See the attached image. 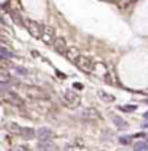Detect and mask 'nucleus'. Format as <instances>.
<instances>
[{
	"instance_id": "f257e3e1",
	"label": "nucleus",
	"mask_w": 148,
	"mask_h": 151,
	"mask_svg": "<svg viewBox=\"0 0 148 151\" xmlns=\"http://www.w3.org/2000/svg\"><path fill=\"white\" fill-rule=\"evenodd\" d=\"M22 89L32 99H39V100H47L48 99V93L44 89L38 87V86H22Z\"/></svg>"
},
{
	"instance_id": "f03ea898",
	"label": "nucleus",
	"mask_w": 148,
	"mask_h": 151,
	"mask_svg": "<svg viewBox=\"0 0 148 151\" xmlns=\"http://www.w3.org/2000/svg\"><path fill=\"white\" fill-rule=\"evenodd\" d=\"M25 28L28 29V32L31 34V37L34 38H41L42 37V28L44 25L38 23L32 19H25Z\"/></svg>"
},
{
	"instance_id": "7ed1b4c3",
	"label": "nucleus",
	"mask_w": 148,
	"mask_h": 151,
	"mask_svg": "<svg viewBox=\"0 0 148 151\" xmlns=\"http://www.w3.org/2000/svg\"><path fill=\"white\" fill-rule=\"evenodd\" d=\"M63 97H64V102H65L68 106H71V108H77V106H80V103H81L80 94H77L75 92H73V90H65Z\"/></svg>"
},
{
	"instance_id": "20e7f679",
	"label": "nucleus",
	"mask_w": 148,
	"mask_h": 151,
	"mask_svg": "<svg viewBox=\"0 0 148 151\" xmlns=\"http://www.w3.org/2000/svg\"><path fill=\"white\" fill-rule=\"evenodd\" d=\"M3 99L6 100V102H9L12 106H18V108H23L25 106V102H23V99L19 96L18 93H15V92H3Z\"/></svg>"
},
{
	"instance_id": "39448f33",
	"label": "nucleus",
	"mask_w": 148,
	"mask_h": 151,
	"mask_svg": "<svg viewBox=\"0 0 148 151\" xmlns=\"http://www.w3.org/2000/svg\"><path fill=\"white\" fill-rule=\"evenodd\" d=\"M75 65H77L81 71H84V73H87V74L93 73V68H94L92 60L87 58V57H84V55H80V58L75 61Z\"/></svg>"
},
{
	"instance_id": "423d86ee",
	"label": "nucleus",
	"mask_w": 148,
	"mask_h": 151,
	"mask_svg": "<svg viewBox=\"0 0 148 151\" xmlns=\"http://www.w3.org/2000/svg\"><path fill=\"white\" fill-rule=\"evenodd\" d=\"M41 39H42V42H44V44H47V45H52V44H54V41H55V31H54V28L44 25Z\"/></svg>"
},
{
	"instance_id": "0eeeda50",
	"label": "nucleus",
	"mask_w": 148,
	"mask_h": 151,
	"mask_svg": "<svg viewBox=\"0 0 148 151\" xmlns=\"http://www.w3.org/2000/svg\"><path fill=\"white\" fill-rule=\"evenodd\" d=\"M52 48H54V51H55V52L61 54V55H65V54H67V51H68L67 41H65L63 37H57L55 41H54V44H52Z\"/></svg>"
},
{
	"instance_id": "6e6552de",
	"label": "nucleus",
	"mask_w": 148,
	"mask_h": 151,
	"mask_svg": "<svg viewBox=\"0 0 148 151\" xmlns=\"http://www.w3.org/2000/svg\"><path fill=\"white\" fill-rule=\"evenodd\" d=\"M80 116L84 121H96V119L100 118V113L97 112L94 108H86V109H83L80 112Z\"/></svg>"
},
{
	"instance_id": "1a4fd4ad",
	"label": "nucleus",
	"mask_w": 148,
	"mask_h": 151,
	"mask_svg": "<svg viewBox=\"0 0 148 151\" xmlns=\"http://www.w3.org/2000/svg\"><path fill=\"white\" fill-rule=\"evenodd\" d=\"M37 137L39 138V141H52L54 132L50 128H39L37 131Z\"/></svg>"
},
{
	"instance_id": "9d476101",
	"label": "nucleus",
	"mask_w": 148,
	"mask_h": 151,
	"mask_svg": "<svg viewBox=\"0 0 148 151\" xmlns=\"http://www.w3.org/2000/svg\"><path fill=\"white\" fill-rule=\"evenodd\" d=\"M37 147L39 151H55L57 150L55 144L52 141H39Z\"/></svg>"
},
{
	"instance_id": "9b49d317",
	"label": "nucleus",
	"mask_w": 148,
	"mask_h": 151,
	"mask_svg": "<svg viewBox=\"0 0 148 151\" xmlns=\"http://www.w3.org/2000/svg\"><path fill=\"white\" fill-rule=\"evenodd\" d=\"M6 129H7V132H10L12 135H20L22 131H23V128L20 125H18L16 122H7L6 124Z\"/></svg>"
},
{
	"instance_id": "f8f14e48",
	"label": "nucleus",
	"mask_w": 148,
	"mask_h": 151,
	"mask_svg": "<svg viewBox=\"0 0 148 151\" xmlns=\"http://www.w3.org/2000/svg\"><path fill=\"white\" fill-rule=\"evenodd\" d=\"M80 51L77 50V48H74V47H71V48H68V51H67V54H65V57H67V60H70L71 63H74L75 64V61L80 58Z\"/></svg>"
},
{
	"instance_id": "ddd939ff",
	"label": "nucleus",
	"mask_w": 148,
	"mask_h": 151,
	"mask_svg": "<svg viewBox=\"0 0 148 151\" xmlns=\"http://www.w3.org/2000/svg\"><path fill=\"white\" fill-rule=\"evenodd\" d=\"M9 15H10V18H12V20L18 25V26H25V20L22 19V16L19 15L16 10H10L9 12Z\"/></svg>"
},
{
	"instance_id": "4468645a",
	"label": "nucleus",
	"mask_w": 148,
	"mask_h": 151,
	"mask_svg": "<svg viewBox=\"0 0 148 151\" xmlns=\"http://www.w3.org/2000/svg\"><path fill=\"white\" fill-rule=\"evenodd\" d=\"M113 124L116 125V128H118V129H126V128L129 127V125H128V122H126V121H124L121 116H115V118H113Z\"/></svg>"
},
{
	"instance_id": "2eb2a0df",
	"label": "nucleus",
	"mask_w": 148,
	"mask_h": 151,
	"mask_svg": "<svg viewBox=\"0 0 148 151\" xmlns=\"http://www.w3.org/2000/svg\"><path fill=\"white\" fill-rule=\"evenodd\" d=\"M35 135H37V132H35V129H32V128H23V131L20 134V137L23 139H32Z\"/></svg>"
},
{
	"instance_id": "dca6fc26",
	"label": "nucleus",
	"mask_w": 148,
	"mask_h": 151,
	"mask_svg": "<svg viewBox=\"0 0 148 151\" xmlns=\"http://www.w3.org/2000/svg\"><path fill=\"white\" fill-rule=\"evenodd\" d=\"M0 55H1V60H9V58H15V57H16L12 51H9L4 45L0 47Z\"/></svg>"
},
{
	"instance_id": "f3484780",
	"label": "nucleus",
	"mask_w": 148,
	"mask_h": 151,
	"mask_svg": "<svg viewBox=\"0 0 148 151\" xmlns=\"http://www.w3.org/2000/svg\"><path fill=\"white\" fill-rule=\"evenodd\" d=\"M97 94H99V97H100L103 102H108V103H109V102H113V100H115V96H113V94L106 93V92H103V90H99Z\"/></svg>"
},
{
	"instance_id": "a211bd4d",
	"label": "nucleus",
	"mask_w": 148,
	"mask_h": 151,
	"mask_svg": "<svg viewBox=\"0 0 148 151\" xmlns=\"http://www.w3.org/2000/svg\"><path fill=\"white\" fill-rule=\"evenodd\" d=\"M119 109L124 111V112H135L137 106L135 105H125V106H119Z\"/></svg>"
},
{
	"instance_id": "6ab92c4d",
	"label": "nucleus",
	"mask_w": 148,
	"mask_h": 151,
	"mask_svg": "<svg viewBox=\"0 0 148 151\" xmlns=\"http://www.w3.org/2000/svg\"><path fill=\"white\" fill-rule=\"evenodd\" d=\"M135 148H137L138 151H147L148 150V144L147 142L139 141V142H137V144H135Z\"/></svg>"
},
{
	"instance_id": "aec40b11",
	"label": "nucleus",
	"mask_w": 148,
	"mask_h": 151,
	"mask_svg": "<svg viewBox=\"0 0 148 151\" xmlns=\"http://www.w3.org/2000/svg\"><path fill=\"white\" fill-rule=\"evenodd\" d=\"M12 68H13V70H16V71H18V74H20V76H28V74H29V73H28V70H26V68H23V67L13 65Z\"/></svg>"
},
{
	"instance_id": "412c9836",
	"label": "nucleus",
	"mask_w": 148,
	"mask_h": 151,
	"mask_svg": "<svg viewBox=\"0 0 148 151\" xmlns=\"http://www.w3.org/2000/svg\"><path fill=\"white\" fill-rule=\"evenodd\" d=\"M119 141H121V144L128 145V144H131V141H132V137H121Z\"/></svg>"
},
{
	"instance_id": "4be33fe9",
	"label": "nucleus",
	"mask_w": 148,
	"mask_h": 151,
	"mask_svg": "<svg viewBox=\"0 0 148 151\" xmlns=\"http://www.w3.org/2000/svg\"><path fill=\"white\" fill-rule=\"evenodd\" d=\"M12 151H29L25 145H16V147H13V150Z\"/></svg>"
},
{
	"instance_id": "5701e85b",
	"label": "nucleus",
	"mask_w": 148,
	"mask_h": 151,
	"mask_svg": "<svg viewBox=\"0 0 148 151\" xmlns=\"http://www.w3.org/2000/svg\"><path fill=\"white\" fill-rule=\"evenodd\" d=\"M74 87H75V89H83V84H80V83H75V84H74Z\"/></svg>"
},
{
	"instance_id": "b1692460",
	"label": "nucleus",
	"mask_w": 148,
	"mask_h": 151,
	"mask_svg": "<svg viewBox=\"0 0 148 151\" xmlns=\"http://www.w3.org/2000/svg\"><path fill=\"white\" fill-rule=\"evenodd\" d=\"M142 128H148V122H145V124H142Z\"/></svg>"
},
{
	"instance_id": "393cba45",
	"label": "nucleus",
	"mask_w": 148,
	"mask_h": 151,
	"mask_svg": "<svg viewBox=\"0 0 148 151\" xmlns=\"http://www.w3.org/2000/svg\"><path fill=\"white\" fill-rule=\"evenodd\" d=\"M144 118H145V119H148V111L145 113H144Z\"/></svg>"
},
{
	"instance_id": "a878e982",
	"label": "nucleus",
	"mask_w": 148,
	"mask_h": 151,
	"mask_svg": "<svg viewBox=\"0 0 148 151\" xmlns=\"http://www.w3.org/2000/svg\"><path fill=\"white\" fill-rule=\"evenodd\" d=\"M147 141H148V135H147Z\"/></svg>"
},
{
	"instance_id": "bb28decb",
	"label": "nucleus",
	"mask_w": 148,
	"mask_h": 151,
	"mask_svg": "<svg viewBox=\"0 0 148 151\" xmlns=\"http://www.w3.org/2000/svg\"><path fill=\"white\" fill-rule=\"evenodd\" d=\"M145 102H147V103H148V100H145Z\"/></svg>"
},
{
	"instance_id": "cd10ccee",
	"label": "nucleus",
	"mask_w": 148,
	"mask_h": 151,
	"mask_svg": "<svg viewBox=\"0 0 148 151\" xmlns=\"http://www.w3.org/2000/svg\"><path fill=\"white\" fill-rule=\"evenodd\" d=\"M135 151H138V150H135Z\"/></svg>"
}]
</instances>
